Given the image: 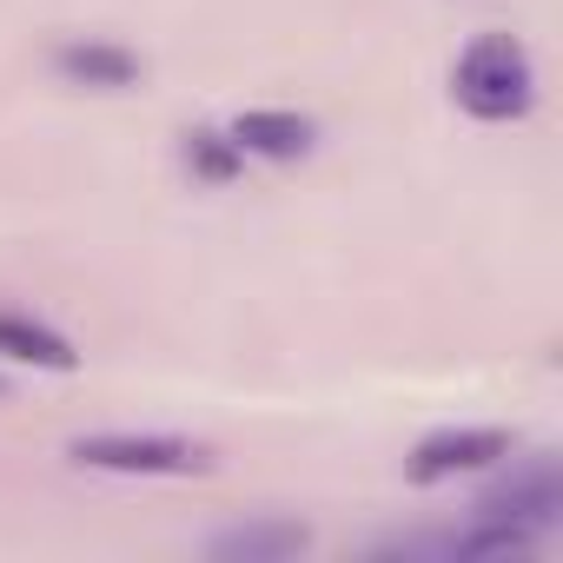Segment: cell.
<instances>
[{
  "label": "cell",
  "instance_id": "cell-7",
  "mask_svg": "<svg viewBox=\"0 0 563 563\" xmlns=\"http://www.w3.org/2000/svg\"><path fill=\"white\" fill-rule=\"evenodd\" d=\"M0 358L34 365V372H80V352L54 325H41L27 312H0Z\"/></svg>",
  "mask_w": 563,
  "mask_h": 563
},
{
  "label": "cell",
  "instance_id": "cell-9",
  "mask_svg": "<svg viewBox=\"0 0 563 563\" xmlns=\"http://www.w3.org/2000/svg\"><path fill=\"white\" fill-rule=\"evenodd\" d=\"M186 166L199 173V179H232L239 166H245V153L232 146V133H219V126H199V133H186Z\"/></svg>",
  "mask_w": 563,
  "mask_h": 563
},
{
  "label": "cell",
  "instance_id": "cell-1",
  "mask_svg": "<svg viewBox=\"0 0 563 563\" xmlns=\"http://www.w3.org/2000/svg\"><path fill=\"white\" fill-rule=\"evenodd\" d=\"M451 100L484 120V126H504V120H523L537 107V67H530V47L517 34H477L457 67H451Z\"/></svg>",
  "mask_w": 563,
  "mask_h": 563
},
{
  "label": "cell",
  "instance_id": "cell-6",
  "mask_svg": "<svg viewBox=\"0 0 563 563\" xmlns=\"http://www.w3.org/2000/svg\"><path fill=\"white\" fill-rule=\"evenodd\" d=\"M306 543H312L306 523H292V517H258V523H239V530L212 537V556H225V563H286Z\"/></svg>",
  "mask_w": 563,
  "mask_h": 563
},
{
  "label": "cell",
  "instance_id": "cell-2",
  "mask_svg": "<svg viewBox=\"0 0 563 563\" xmlns=\"http://www.w3.org/2000/svg\"><path fill=\"white\" fill-rule=\"evenodd\" d=\"M67 457L80 471H113V477H199L212 471V451L192 438H133V431H100V438H74Z\"/></svg>",
  "mask_w": 563,
  "mask_h": 563
},
{
  "label": "cell",
  "instance_id": "cell-5",
  "mask_svg": "<svg viewBox=\"0 0 563 563\" xmlns=\"http://www.w3.org/2000/svg\"><path fill=\"white\" fill-rule=\"evenodd\" d=\"M232 146L245 153V159H306L312 153V140H319V126L306 120V113H286V107H252V113H239L232 126Z\"/></svg>",
  "mask_w": 563,
  "mask_h": 563
},
{
  "label": "cell",
  "instance_id": "cell-8",
  "mask_svg": "<svg viewBox=\"0 0 563 563\" xmlns=\"http://www.w3.org/2000/svg\"><path fill=\"white\" fill-rule=\"evenodd\" d=\"M54 67L67 80H80V87H107V93H120V87L140 80V60L126 47H113V41H60L54 47Z\"/></svg>",
  "mask_w": 563,
  "mask_h": 563
},
{
  "label": "cell",
  "instance_id": "cell-10",
  "mask_svg": "<svg viewBox=\"0 0 563 563\" xmlns=\"http://www.w3.org/2000/svg\"><path fill=\"white\" fill-rule=\"evenodd\" d=\"M0 391H8V385H0Z\"/></svg>",
  "mask_w": 563,
  "mask_h": 563
},
{
  "label": "cell",
  "instance_id": "cell-4",
  "mask_svg": "<svg viewBox=\"0 0 563 563\" xmlns=\"http://www.w3.org/2000/svg\"><path fill=\"white\" fill-rule=\"evenodd\" d=\"M510 457V431L497 424H464V431H431L411 457H405V477L411 484H451V477H471V471H490Z\"/></svg>",
  "mask_w": 563,
  "mask_h": 563
},
{
  "label": "cell",
  "instance_id": "cell-3",
  "mask_svg": "<svg viewBox=\"0 0 563 563\" xmlns=\"http://www.w3.org/2000/svg\"><path fill=\"white\" fill-rule=\"evenodd\" d=\"M477 517H497V523H517L530 537H550L556 517H563V477L550 457L537 464H517L510 477H497L484 497H477Z\"/></svg>",
  "mask_w": 563,
  "mask_h": 563
}]
</instances>
